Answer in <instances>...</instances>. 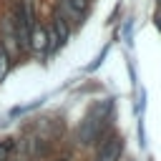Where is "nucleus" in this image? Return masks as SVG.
Returning <instances> with one entry per match:
<instances>
[{"mask_svg": "<svg viewBox=\"0 0 161 161\" xmlns=\"http://www.w3.org/2000/svg\"><path fill=\"white\" fill-rule=\"evenodd\" d=\"M156 28H158V30H161V10H158V13H156Z\"/></svg>", "mask_w": 161, "mask_h": 161, "instance_id": "7", "label": "nucleus"}, {"mask_svg": "<svg viewBox=\"0 0 161 161\" xmlns=\"http://www.w3.org/2000/svg\"><path fill=\"white\" fill-rule=\"evenodd\" d=\"M13 25H15V35H18V45L20 50H30V35H33V28H35V8H33V0H15V8H13V15H10Z\"/></svg>", "mask_w": 161, "mask_h": 161, "instance_id": "1", "label": "nucleus"}, {"mask_svg": "<svg viewBox=\"0 0 161 161\" xmlns=\"http://www.w3.org/2000/svg\"><path fill=\"white\" fill-rule=\"evenodd\" d=\"M30 48L33 50H45L48 48V30L45 28H33V35H30Z\"/></svg>", "mask_w": 161, "mask_h": 161, "instance_id": "5", "label": "nucleus"}, {"mask_svg": "<svg viewBox=\"0 0 161 161\" xmlns=\"http://www.w3.org/2000/svg\"><path fill=\"white\" fill-rule=\"evenodd\" d=\"M86 8H88V0H58V5H55V10L68 23H80Z\"/></svg>", "mask_w": 161, "mask_h": 161, "instance_id": "3", "label": "nucleus"}, {"mask_svg": "<svg viewBox=\"0 0 161 161\" xmlns=\"http://www.w3.org/2000/svg\"><path fill=\"white\" fill-rule=\"evenodd\" d=\"M0 30H3V40H0V45H3L10 55H20L23 50H20V45H18V35H15V25H13V20H10V18H3Z\"/></svg>", "mask_w": 161, "mask_h": 161, "instance_id": "4", "label": "nucleus"}, {"mask_svg": "<svg viewBox=\"0 0 161 161\" xmlns=\"http://www.w3.org/2000/svg\"><path fill=\"white\" fill-rule=\"evenodd\" d=\"M121 156H123V138L111 136V138H106L101 143V148H98L93 161H121Z\"/></svg>", "mask_w": 161, "mask_h": 161, "instance_id": "2", "label": "nucleus"}, {"mask_svg": "<svg viewBox=\"0 0 161 161\" xmlns=\"http://www.w3.org/2000/svg\"><path fill=\"white\" fill-rule=\"evenodd\" d=\"M8 68H10V55H8V50H5L3 45H0V80L5 78Z\"/></svg>", "mask_w": 161, "mask_h": 161, "instance_id": "6", "label": "nucleus"}]
</instances>
